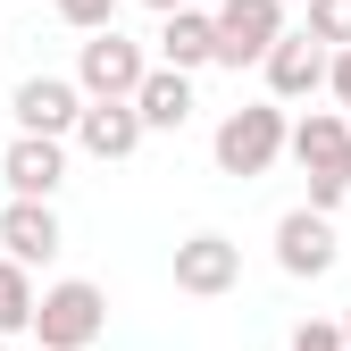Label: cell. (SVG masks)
Masks as SVG:
<instances>
[{"label": "cell", "mask_w": 351, "mask_h": 351, "mask_svg": "<svg viewBox=\"0 0 351 351\" xmlns=\"http://www.w3.org/2000/svg\"><path fill=\"white\" fill-rule=\"evenodd\" d=\"M285 151L301 159V176H310V201L301 209L335 217L343 193H351V125H343V109H310L301 125H285Z\"/></svg>", "instance_id": "obj_1"}, {"label": "cell", "mask_w": 351, "mask_h": 351, "mask_svg": "<svg viewBox=\"0 0 351 351\" xmlns=\"http://www.w3.org/2000/svg\"><path fill=\"white\" fill-rule=\"evenodd\" d=\"M209 151H217V176H268L276 159H285V109L276 101H243V109H226L217 117V134H209Z\"/></svg>", "instance_id": "obj_2"}, {"label": "cell", "mask_w": 351, "mask_h": 351, "mask_svg": "<svg viewBox=\"0 0 351 351\" xmlns=\"http://www.w3.org/2000/svg\"><path fill=\"white\" fill-rule=\"evenodd\" d=\"M109 326V293L93 276H59L51 293H34V335L42 351H93Z\"/></svg>", "instance_id": "obj_3"}, {"label": "cell", "mask_w": 351, "mask_h": 351, "mask_svg": "<svg viewBox=\"0 0 351 351\" xmlns=\"http://www.w3.org/2000/svg\"><path fill=\"white\" fill-rule=\"evenodd\" d=\"M209 34H217L209 67H259L276 51V34H293V17H285V0H217Z\"/></svg>", "instance_id": "obj_4"}, {"label": "cell", "mask_w": 351, "mask_h": 351, "mask_svg": "<svg viewBox=\"0 0 351 351\" xmlns=\"http://www.w3.org/2000/svg\"><path fill=\"white\" fill-rule=\"evenodd\" d=\"M151 75V51H143V42H125L117 25L109 34H84V51H75V93L84 101H134V84Z\"/></svg>", "instance_id": "obj_5"}, {"label": "cell", "mask_w": 351, "mask_h": 351, "mask_svg": "<svg viewBox=\"0 0 351 351\" xmlns=\"http://www.w3.org/2000/svg\"><path fill=\"white\" fill-rule=\"evenodd\" d=\"M234 285H243V243H234V234L201 226V234H184V243H176V293L217 301V293H234Z\"/></svg>", "instance_id": "obj_6"}, {"label": "cell", "mask_w": 351, "mask_h": 351, "mask_svg": "<svg viewBox=\"0 0 351 351\" xmlns=\"http://www.w3.org/2000/svg\"><path fill=\"white\" fill-rule=\"evenodd\" d=\"M9 117H17V134L67 143V134H75V117H84V93H75L67 75H25L17 93H9Z\"/></svg>", "instance_id": "obj_7"}, {"label": "cell", "mask_w": 351, "mask_h": 351, "mask_svg": "<svg viewBox=\"0 0 351 351\" xmlns=\"http://www.w3.org/2000/svg\"><path fill=\"white\" fill-rule=\"evenodd\" d=\"M335 259H343V243H335V217H318V209H285L276 217V268L285 276H335Z\"/></svg>", "instance_id": "obj_8"}, {"label": "cell", "mask_w": 351, "mask_h": 351, "mask_svg": "<svg viewBox=\"0 0 351 351\" xmlns=\"http://www.w3.org/2000/svg\"><path fill=\"white\" fill-rule=\"evenodd\" d=\"M59 243H67V226H59L51 201H9L0 209V259H17L25 276L42 268V259H59Z\"/></svg>", "instance_id": "obj_9"}, {"label": "cell", "mask_w": 351, "mask_h": 351, "mask_svg": "<svg viewBox=\"0 0 351 351\" xmlns=\"http://www.w3.org/2000/svg\"><path fill=\"white\" fill-rule=\"evenodd\" d=\"M259 75H268V101H276V109H285V101H310V93H326V51L293 25V34H276V51L259 59Z\"/></svg>", "instance_id": "obj_10"}, {"label": "cell", "mask_w": 351, "mask_h": 351, "mask_svg": "<svg viewBox=\"0 0 351 351\" xmlns=\"http://www.w3.org/2000/svg\"><path fill=\"white\" fill-rule=\"evenodd\" d=\"M0 184H9V201H51V193L67 184V143L17 134L9 151H0Z\"/></svg>", "instance_id": "obj_11"}, {"label": "cell", "mask_w": 351, "mask_h": 351, "mask_svg": "<svg viewBox=\"0 0 351 351\" xmlns=\"http://www.w3.org/2000/svg\"><path fill=\"white\" fill-rule=\"evenodd\" d=\"M75 143L93 151V159H134V151H143V117H134V101H84Z\"/></svg>", "instance_id": "obj_12"}, {"label": "cell", "mask_w": 351, "mask_h": 351, "mask_svg": "<svg viewBox=\"0 0 351 351\" xmlns=\"http://www.w3.org/2000/svg\"><path fill=\"white\" fill-rule=\"evenodd\" d=\"M134 117H143V134H176V125L193 117V75L151 67V75L134 84Z\"/></svg>", "instance_id": "obj_13"}, {"label": "cell", "mask_w": 351, "mask_h": 351, "mask_svg": "<svg viewBox=\"0 0 351 351\" xmlns=\"http://www.w3.org/2000/svg\"><path fill=\"white\" fill-rule=\"evenodd\" d=\"M209 51H217V34H209V9H176V17L159 25V67L193 75V67H209Z\"/></svg>", "instance_id": "obj_14"}, {"label": "cell", "mask_w": 351, "mask_h": 351, "mask_svg": "<svg viewBox=\"0 0 351 351\" xmlns=\"http://www.w3.org/2000/svg\"><path fill=\"white\" fill-rule=\"evenodd\" d=\"M34 326V276L17 268V259H0V343Z\"/></svg>", "instance_id": "obj_15"}, {"label": "cell", "mask_w": 351, "mask_h": 351, "mask_svg": "<svg viewBox=\"0 0 351 351\" xmlns=\"http://www.w3.org/2000/svg\"><path fill=\"white\" fill-rule=\"evenodd\" d=\"M318 42V51H351V0H310V25H301Z\"/></svg>", "instance_id": "obj_16"}, {"label": "cell", "mask_w": 351, "mask_h": 351, "mask_svg": "<svg viewBox=\"0 0 351 351\" xmlns=\"http://www.w3.org/2000/svg\"><path fill=\"white\" fill-rule=\"evenodd\" d=\"M51 9H59L75 34H109V25H117V0H51Z\"/></svg>", "instance_id": "obj_17"}, {"label": "cell", "mask_w": 351, "mask_h": 351, "mask_svg": "<svg viewBox=\"0 0 351 351\" xmlns=\"http://www.w3.org/2000/svg\"><path fill=\"white\" fill-rule=\"evenodd\" d=\"M293 351H343V326L335 318H301L293 326Z\"/></svg>", "instance_id": "obj_18"}, {"label": "cell", "mask_w": 351, "mask_h": 351, "mask_svg": "<svg viewBox=\"0 0 351 351\" xmlns=\"http://www.w3.org/2000/svg\"><path fill=\"white\" fill-rule=\"evenodd\" d=\"M143 9H159V17H176V9H201V0H143Z\"/></svg>", "instance_id": "obj_19"}, {"label": "cell", "mask_w": 351, "mask_h": 351, "mask_svg": "<svg viewBox=\"0 0 351 351\" xmlns=\"http://www.w3.org/2000/svg\"><path fill=\"white\" fill-rule=\"evenodd\" d=\"M335 326H343V351H351V310H343V318H335Z\"/></svg>", "instance_id": "obj_20"}, {"label": "cell", "mask_w": 351, "mask_h": 351, "mask_svg": "<svg viewBox=\"0 0 351 351\" xmlns=\"http://www.w3.org/2000/svg\"><path fill=\"white\" fill-rule=\"evenodd\" d=\"M0 351H9V343H0Z\"/></svg>", "instance_id": "obj_21"}]
</instances>
